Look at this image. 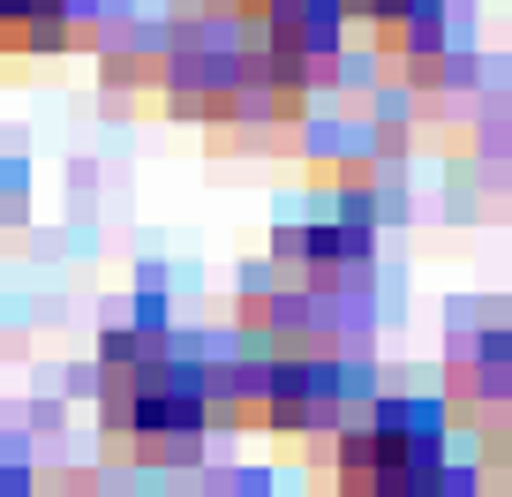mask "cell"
Wrapping results in <instances>:
<instances>
[{
    "label": "cell",
    "mask_w": 512,
    "mask_h": 497,
    "mask_svg": "<svg viewBox=\"0 0 512 497\" xmlns=\"http://www.w3.org/2000/svg\"><path fill=\"white\" fill-rule=\"evenodd\" d=\"M106 430L136 460H189L204 430V385L166 354H136L106 339Z\"/></svg>",
    "instance_id": "6da1fadb"
},
{
    "label": "cell",
    "mask_w": 512,
    "mask_h": 497,
    "mask_svg": "<svg viewBox=\"0 0 512 497\" xmlns=\"http://www.w3.org/2000/svg\"><path fill=\"white\" fill-rule=\"evenodd\" d=\"M445 482V407L377 400L339 437V490L347 497H437Z\"/></svg>",
    "instance_id": "7a4b0ae2"
},
{
    "label": "cell",
    "mask_w": 512,
    "mask_h": 497,
    "mask_svg": "<svg viewBox=\"0 0 512 497\" xmlns=\"http://www.w3.org/2000/svg\"><path fill=\"white\" fill-rule=\"evenodd\" d=\"M68 38V0H0V53H46Z\"/></svg>",
    "instance_id": "3957f363"
},
{
    "label": "cell",
    "mask_w": 512,
    "mask_h": 497,
    "mask_svg": "<svg viewBox=\"0 0 512 497\" xmlns=\"http://www.w3.org/2000/svg\"><path fill=\"white\" fill-rule=\"evenodd\" d=\"M505 490H512V475H505Z\"/></svg>",
    "instance_id": "277c9868"
}]
</instances>
